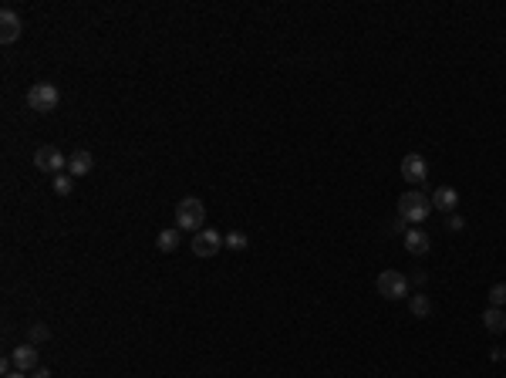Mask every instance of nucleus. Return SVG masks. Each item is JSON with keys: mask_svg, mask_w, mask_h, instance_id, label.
<instances>
[{"mask_svg": "<svg viewBox=\"0 0 506 378\" xmlns=\"http://www.w3.org/2000/svg\"><path fill=\"white\" fill-rule=\"evenodd\" d=\"M92 169H95V155L88 149H78L75 155H68V176L81 179V176H88Z\"/></svg>", "mask_w": 506, "mask_h": 378, "instance_id": "obj_10", "label": "nucleus"}, {"mask_svg": "<svg viewBox=\"0 0 506 378\" xmlns=\"http://www.w3.org/2000/svg\"><path fill=\"white\" fill-rule=\"evenodd\" d=\"M456 206H459V193H456L452 186H439V189L432 193V210H439V213H456Z\"/></svg>", "mask_w": 506, "mask_h": 378, "instance_id": "obj_11", "label": "nucleus"}, {"mask_svg": "<svg viewBox=\"0 0 506 378\" xmlns=\"http://www.w3.org/2000/svg\"><path fill=\"white\" fill-rule=\"evenodd\" d=\"M409 311H412L415 318H429V314H432V301L426 297V294H412V297H409Z\"/></svg>", "mask_w": 506, "mask_h": 378, "instance_id": "obj_15", "label": "nucleus"}, {"mask_svg": "<svg viewBox=\"0 0 506 378\" xmlns=\"http://www.w3.org/2000/svg\"><path fill=\"white\" fill-rule=\"evenodd\" d=\"M179 243H183V230H179V227H169V230H162V233L155 237V247H159L162 254L179 250Z\"/></svg>", "mask_w": 506, "mask_h": 378, "instance_id": "obj_14", "label": "nucleus"}, {"mask_svg": "<svg viewBox=\"0 0 506 378\" xmlns=\"http://www.w3.org/2000/svg\"><path fill=\"white\" fill-rule=\"evenodd\" d=\"M223 243H227L230 250H246V247H250V240H246L243 230H233L230 237H223Z\"/></svg>", "mask_w": 506, "mask_h": 378, "instance_id": "obj_18", "label": "nucleus"}, {"mask_svg": "<svg viewBox=\"0 0 506 378\" xmlns=\"http://www.w3.org/2000/svg\"><path fill=\"white\" fill-rule=\"evenodd\" d=\"M483 328L490 334H503L506 331V311L503 307H486L483 311Z\"/></svg>", "mask_w": 506, "mask_h": 378, "instance_id": "obj_13", "label": "nucleus"}, {"mask_svg": "<svg viewBox=\"0 0 506 378\" xmlns=\"http://www.w3.org/2000/svg\"><path fill=\"white\" fill-rule=\"evenodd\" d=\"M28 338H31V345H41V341H47V338H51V328H47V324H41V321H34L31 328H28Z\"/></svg>", "mask_w": 506, "mask_h": 378, "instance_id": "obj_17", "label": "nucleus"}, {"mask_svg": "<svg viewBox=\"0 0 506 378\" xmlns=\"http://www.w3.org/2000/svg\"><path fill=\"white\" fill-rule=\"evenodd\" d=\"M51 189H54L58 196H71V189H75V176H68V172H61V176H54V182H51Z\"/></svg>", "mask_w": 506, "mask_h": 378, "instance_id": "obj_16", "label": "nucleus"}, {"mask_svg": "<svg viewBox=\"0 0 506 378\" xmlns=\"http://www.w3.org/2000/svg\"><path fill=\"white\" fill-rule=\"evenodd\" d=\"M31 378H51V372H47V368H37V372H31Z\"/></svg>", "mask_w": 506, "mask_h": 378, "instance_id": "obj_22", "label": "nucleus"}, {"mask_svg": "<svg viewBox=\"0 0 506 378\" xmlns=\"http://www.w3.org/2000/svg\"><path fill=\"white\" fill-rule=\"evenodd\" d=\"M11 358H14L17 372H28V375L41 368V355H37V348H34V345H17V348L11 351Z\"/></svg>", "mask_w": 506, "mask_h": 378, "instance_id": "obj_9", "label": "nucleus"}, {"mask_svg": "<svg viewBox=\"0 0 506 378\" xmlns=\"http://www.w3.org/2000/svg\"><path fill=\"white\" fill-rule=\"evenodd\" d=\"M432 213V199H426V193H418V189H409V193H402L399 196V216L405 223H426V216Z\"/></svg>", "mask_w": 506, "mask_h": 378, "instance_id": "obj_2", "label": "nucleus"}, {"mask_svg": "<svg viewBox=\"0 0 506 378\" xmlns=\"http://www.w3.org/2000/svg\"><path fill=\"white\" fill-rule=\"evenodd\" d=\"M399 169H402V179L409 182V186H418V182L429 179V163H426V155H418V152H409L399 163Z\"/></svg>", "mask_w": 506, "mask_h": 378, "instance_id": "obj_7", "label": "nucleus"}, {"mask_svg": "<svg viewBox=\"0 0 506 378\" xmlns=\"http://www.w3.org/2000/svg\"><path fill=\"white\" fill-rule=\"evenodd\" d=\"M445 227L452 230V233H459V230L466 227V220H462V216H456V213H449V220H445Z\"/></svg>", "mask_w": 506, "mask_h": 378, "instance_id": "obj_20", "label": "nucleus"}, {"mask_svg": "<svg viewBox=\"0 0 506 378\" xmlns=\"http://www.w3.org/2000/svg\"><path fill=\"white\" fill-rule=\"evenodd\" d=\"M20 30H24V20L17 17V11L4 7L0 11V45H14L17 37H20Z\"/></svg>", "mask_w": 506, "mask_h": 378, "instance_id": "obj_8", "label": "nucleus"}, {"mask_svg": "<svg viewBox=\"0 0 506 378\" xmlns=\"http://www.w3.org/2000/svg\"><path fill=\"white\" fill-rule=\"evenodd\" d=\"M58 102H61V91L54 88L51 81H37V85H31V88H28V108L41 112V115L54 112V108H58Z\"/></svg>", "mask_w": 506, "mask_h": 378, "instance_id": "obj_3", "label": "nucleus"}, {"mask_svg": "<svg viewBox=\"0 0 506 378\" xmlns=\"http://www.w3.org/2000/svg\"><path fill=\"white\" fill-rule=\"evenodd\" d=\"M34 166L41 169V172L61 176V172H68V155L58 146H41V149L34 152Z\"/></svg>", "mask_w": 506, "mask_h": 378, "instance_id": "obj_5", "label": "nucleus"}, {"mask_svg": "<svg viewBox=\"0 0 506 378\" xmlns=\"http://www.w3.org/2000/svg\"><path fill=\"white\" fill-rule=\"evenodd\" d=\"M176 227L183 233H200L206 227V203L200 196H183L176 203Z\"/></svg>", "mask_w": 506, "mask_h": 378, "instance_id": "obj_1", "label": "nucleus"}, {"mask_svg": "<svg viewBox=\"0 0 506 378\" xmlns=\"http://www.w3.org/2000/svg\"><path fill=\"white\" fill-rule=\"evenodd\" d=\"M189 247H193L196 257H216L227 243H223V237H219L213 227H203L200 233H193V243H189Z\"/></svg>", "mask_w": 506, "mask_h": 378, "instance_id": "obj_6", "label": "nucleus"}, {"mask_svg": "<svg viewBox=\"0 0 506 378\" xmlns=\"http://www.w3.org/2000/svg\"><path fill=\"white\" fill-rule=\"evenodd\" d=\"M375 288H378V294L385 301H399V297H409V277L402 271H382Z\"/></svg>", "mask_w": 506, "mask_h": 378, "instance_id": "obj_4", "label": "nucleus"}, {"mask_svg": "<svg viewBox=\"0 0 506 378\" xmlns=\"http://www.w3.org/2000/svg\"><path fill=\"white\" fill-rule=\"evenodd\" d=\"M429 237H426V230H418V227H412V230H405V250L409 254H415V257H422V254H429Z\"/></svg>", "mask_w": 506, "mask_h": 378, "instance_id": "obj_12", "label": "nucleus"}, {"mask_svg": "<svg viewBox=\"0 0 506 378\" xmlns=\"http://www.w3.org/2000/svg\"><path fill=\"white\" fill-rule=\"evenodd\" d=\"M490 307H506V284H493L490 288Z\"/></svg>", "mask_w": 506, "mask_h": 378, "instance_id": "obj_19", "label": "nucleus"}, {"mask_svg": "<svg viewBox=\"0 0 506 378\" xmlns=\"http://www.w3.org/2000/svg\"><path fill=\"white\" fill-rule=\"evenodd\" d=\"M4 378H28V372H17V368H14L11 375H4Z\"/></svg>", "mask_w": 506, "mask_h": 378, "instance_id": "obj_23", "label": "nucleus"}, {"mask_svg": "<svg viewBox=\"0 0 506 378\" xmlns=\"http://www.w3.org/2000/svg\"><path fill=\"white\" fill-rule=\"evenodd\" d=\"M426 280H429V273L418 271V273H412V280H409V284H415V288H426Z\"/></svg>", "mask_w": 506, "mask_h": 378, "instance_id": "obj_21", "label": "nucleus"}]
</instances>
